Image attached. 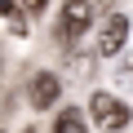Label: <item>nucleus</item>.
Wrapping results in <instances>:
<instances>
[{
  "label": "nucleus",
  "mask_w": 133,
  "mask_h": 133,
  "mask_svg": "<svg viewBox=\"0 0 133 133\" xmlns=\"http://www.w3.org/2000/svg\"><path fill=\"white\" fill-rule=\"evenodd\" d=\"M89 27H93V0H66L62 14H58V40L76 44Z\"/></svg>",
  "instance_id": "obj_1"
},
{
  "label": "nucleus",
  "mask_w": 133,
  "mask_h": 133,
  "mask_svg": "<svg viewBox=\"0 0 133 133\" xmlns=\"http://www.w3.org/2000/svg\"><path fill=\"white\" fill-rule=\"evenodd\" d=\"M89 115H93V124L107 129V133H120V129L129 124V107H124L115 93H93V98H89Z\"/></svg>",
  "instance_id": "obj_2"
},
{
  "label": "nucleus",
  "mask_w": 133,
  "mask_h": 133,
  "mask_svg": "<svg viewBox=\"0 0 133 133\" xmlns=\"http://www.w3.org/2000/svg\"><path fill=\"white\" fill-rule=\"evenodd\" d=\"M124 40H129V18L124 14H111L102 22V31H98V58H115L124 49Z\"/></svg>",
  "instance_id": "obj_3"
},
{
  "label": "nucleus",
  "mask_w": 133,
  "mask_h": 133,
  "mask_svg": "<svg viewBox=\"0 0 133 133\" xmlns=\"http://www.w3.org/2000/svg\"><path fill=\"white\" fill-rule=\"evenodd\" d=\"M58 93H62V80H58L53 71H36L31 84H27V102H31L36 111H49V107L58 102Z\"/></svg>",
  "instance_id": "obj_4"
},
{
  "label": "nucleus",
  "mask_w": 133,
  "mask_h": 133,
  "mask_svg": "<svg viewBox=\"0 0 133 133\" xmlns=\"http://www.w3.org/2000/svg\"><path fill=\"white\" fill-rule=\"evenodd\" d=\"M53 133H89V124H84V111H80V107H66V111H58V120H53Z\"/></svg>",
  "instance_id": "obj_5"
},
{
  "label": "nucleus",
  "mask_w": 133,
  "mask_h": 133,
  "mask_svg": "<svg viewBox=\"0 0 133 133\" xmlns=\"http://www.w3.org/2000/svg\"><path fill=\"white\" fill-rule=\"evenodd\" d=\"M0 18L9 22V31H14V36H27V18H22V9L14 5V0H0Z\"/></svg>",
  "instance_id": "obj_6"
},
{
  "label": "nucleus",
  "mask_w": 133,
  "mask_h": 133,
  "mask_svg": "<svg viewBox=\"0 0 133 133\" xmlns=\"http://www.w3.org/2000/svg\"><path fill=\"white\" fill-rule=\"evenodd\" d=\"M115 80H120V84H133V58H124V62L115 66Z\"/></svg>",
  "instance_id": "obj_7"
},
{
  "label": "nucleus",
  "mask_w": 133,
  "mask_h": 133,
  "mask_svg": "<svg viewBox=\"0 0 133 133\" xmlns=\"http://www.w3.org/2000/svg\"><path fill=\"white\" fill-rule=\"evenodd\" d=\"M18 5H22V9H31V14H40V9L49 5V0H18Z\"/></svg>",
  "instance_id": "obj_8"
}]
</instances>
